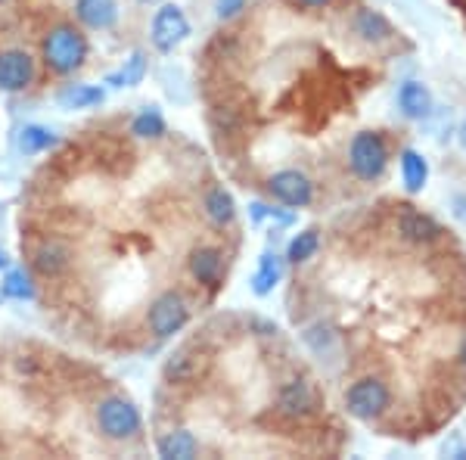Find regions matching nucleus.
Instances as JSON below:
<instances>
[{"label":"nucleus","instance_id":"nucleus-24","mask_svg":"<svg viewBox=\"0 0 466 460\" xmlns=\"http://www.w3.org/2000/svg\"><path fill=\"white\" fill-rule=\"evenodd\" d=\"M318 249H320V233L314 228H308V230L296 233V237L289 240L287 261L289 265H305V261H311L314 255H318Z\"/></svg>","mask_w":466,"mask_h":460},{"label":"nucleus","instance_id":"nucleus-8","mask_svg":"<svg viewBox=\"0 0 466 460\" xmlns=\"http://www.w3.org/2000/svg\"><path fill=\"white\" fill-rule=\"evenodd\" d=\"M35 81V59L25 50H4L0 54V90L19 94Z\"/></svg>","mask_w":466,"mask_h":460},{"label":"nucleus","instance_id":"nucleus-10","mask_svg":"<svg viewBox=\"0 0 466 460\" xmlns=\"http://www.w3.org/2000/svg\"><path fill=\"white\" fill-rule=\"evenodd\" d=\"M75 16L94 32H109L118 22V4L116 0H75Z\"/></svg>","mask_w":466,"mask_h":460},{"label":"nucleus","instance_id":"nucleus-4","mask_svg":"<svg viewBox=\"0 0 466 460\" xmlns=\"http://www.w3.org/2000/svg\"><path fill=\"white\" fill-rule=\"evenodd\" d=\"M392 404V392L377 376H364V380L351 383L349 392H345V411L355 420H377L389 411Z\"/></svg>","mask_w":466,"mask_h":460},{"label":"nucleus","instance_id":"nucleus-18","mask_svg":"<svg viewBox=\"0 0 466 460\" xmlns=\"http://www.w3.org/2000/svg\"><path fill=\"white\" fill-rule=\"evenodd\" d=\"M206 215L215 228L233 224V218H237V199H233V193L228 187H212V190L206 193Z\"/></svg>","mask_w":466,"mask_h":460},{"label":"nucleus","instance_id":"nucleus-25","mask_svg":"<svg viewBox=\"0 0 466 460\" xmlns=\"http://www.w3.org/2000/svg\"><path fill=\"white\" fill-rule=\"evenodd\" d=\"M66 265H69V252H66L63 246H56V243H44L41 249H37V255H35V268L41 271V274H47V277H54L59 274Z\"/></svg>","mask_w":466,"mask_h":460},{"label":"nucleus","instance_id":"nucleus-29","mask_svg":"<svg viewBox=\"0 0 466 460\" xmlns=\"http://www.w3.org/2000/svg\"><path fill=\"white\" fill-rule=\"evenodd\" d=\"M454 215L461 218V221H466V196H461V193L454 196Z\"/></svg>","mask_w":466,"mask_h":460},{"label":"nucleus","instance_id":"nucleus-17","mask_svg":"<svg viewBox=\"0 0 466 460\" xmlns=\"http://www.w3.org/2000/svg\"><path fill=\"white\" fill-rule=\"evenodd\" d=\"M103 100H106V90L96 87V85H66V87L56 94V103H59V107H63V109H72V112H78V109H94V107H100Z\"/></svg>","mask_w":466,"mask_h":460},{"label":"nucleus","instance_id":"nucleus-20","mask_svg":"<svg viewBox=\"0 0 466 460\" xmlns=\"http://www.w3.org/2000/svg\"><path fill=\"white\" fill-rule=\"evenodd\" d=\"M59 138L50 128L44 125H25L19 128V138H16V147L22 156H37V153H47L50 147H56Z\"/></svg>","mask_w":466,"mask_h":460},{"label":"nucleus","instance_id":"nucleus-3","mask_svg":"<svg viewBox=\"0 0 466 460\" xmlns=\"http://www.w3.org/2000/svg\"><path fill=\"white\" fill-rule=\"evenodd\" d=\"M96 426H100V433L106 435V439L125 442L140 433L144 417H140V411L134 402H127L122 395H109L96 404Z\"/></svg>","mask_w":466,"mask_h":460},{"label":"nucleus","instance_id":"nucleus-23","mask_svg":"<svg viewBox=\"0 0 466 460\" xmlns=\"http://www.w3.org/2000/svg\"><path fill=\"white\" fill-rule=\"evenodd\" d=\"M0 299H16V302H32L35 299V283L25 274V268H10L6 277L0 281Z\"/></svg>","mask_w":466,"mask_h":460},{"label":"nucleus","instance_id":"nucleus-31","mask_svg":"<svg viewBox=\"0 0 466 460\" xmlns=\"http://www.w3.org/2000/svg\"><path fill=\"white\" fill-rule=\"evenodd\" d=\"M302 6H308V10H318V6H327L329 0H299Z\"/></svg>","mask_w":466,"mask_h":460},{"label":"nucleus","instance_id":"nucleus-16","mask_svg":"<svg viewBox=\"0 0 466 460\" xmlns=\"http://www.w3.org/2000/svg\"><path fill=\"white\" fill-rule=\"evenodd\" d=\"M156 451H159V457L165 460H193L199 451V442H197V435L187 433V429H171V433H165L159 439Z\"/></svg>","mask_w":466,"mask_h":460},{"label":"nucleus","instance_id":"nucleus-11","mask_svg":"<svg viewBox=\"0 0 466 460\" xmlns=\"http://www.w3.org/2000/svg\"><path fill=\"white\" fill-rule=\"evenodd\" d=\"M398 169H401L404 190H408L410 196L426 190V184H430V162H426V156L420 153V149L404 147L401 156H398Z\"/></svg>","mask_w":466,"mask_h":460},{"label":"nucleus","instance_id":"nucleus-13","mask_svg":"<svg viewBox=\"0 0 466 460\" xmlns=\"http://www.w3.org/2000/svg\"><path fill=\"white\" fill-rule=\"evenodd\" d=\"M318 407V395H314L308 380H292L280 389V411L289 417H308Z\"/></svg>","mask_w":466,"mask_h":460},{"label":"nucleus","instance_id":"nucleus-22","mask_svg":"<svg viewBox=\"0 0 466 460\" xmlns=\"http://www.w3.org/2000/svg\"><path fill=\"white\" fill-rule=\"evenodd\" d=\"M165 131H168V125H165V116L156 107L140 109L131 122V134L140 140H159L165 138Z\"/></svg>","mask_w":466,"mask_h":460},{"label":"nucleus","instance_id":"nucleus-6","mask_svg":"<svg viewBox=\"0 0 466 460\" xmlns=\"http://www.w3.org/2000/svg\"><path fill=\"white\" fill-rule=\"evenodd\" d=\"M147 321H149V330H153L159 339H171L190 323V308H187V302L180 292L168 290L149 305Z\"/></svg>","mask_w":466,"mask_h":460},{"label":"nucleus","instance_id":"nucleus-28","mask_svg":"<svg viewBox=\"0 0 466 460\" xmlns=\"http://www.w3.org/2000/svg\"><path fill=\"white\" fill-rule=\"evenodd\" d=\"M441 455L445 457H454V460H466V442L461 433H454L451 439L441 445Z\"/></svg>","mask_w":466,"mask_h":460},{"label":"nucleus","instance_id":"nucleus-14","mask_svg":"<svg viewBox=\"0 0 466 460\" xmlns=\"http://www.w3.org/2000/svg\"><path fill=\"white\" fill-rule=\"evenodd\" d=\"M283 281V259L277 252H261V259H258V268H255V274H252V292L258 299H265L270 296V292L280 286Z\"/></svg>","mask_w":466,"mask_h":460},{"label":"nucleus","instance_id":"nucleus-21","mask_svg":"<svg viewBox=\"0 0 466 460\" xmlns=\"http://www.w3.org/2000/svg\"><path fill=\"white\" fill-rule=\"evenodd\" d=\"M355 32L364 37V41L380 44L392 37V26H389V19L377 10H360L355 16Z\"/></svg>","mask_w":466,"mask_h":460},{"label":"nucleus","instance_id":"nucleus-26","mask_svg":"<svg viewBox=\"0 0 466 460\" xmlns=\"http://www.w3.org/2000/svg\"><path fill=\"white\" fill-rule=\"evenodd\" d=\"M249 215H252V224L270 221L274 228H289V224L296 221V215H292V212H280V209L265 206V202H252V206H249Z\"/></svg>","mask_w":466,"mask_h":460},{"label":"nucleus","instance_id":"nucleus-7","mask_svg":"<svg viewBox=\"0 0 466 460\" xmlns=\"http://www.w3.org/2000/svg\"><path fill=\"white\" fill-rule=\"evenodd\" d=\"M268 190L277 202H283V206H289V209H308L314 202L311 178L296 169L274 171V175L268 178Z\"/></svg>","mask_w":466,"mask_h":460},{"label":"nucleus","instance_id":"nucleus-12","mask_svg":"<svg viewBox=\"0 0 466 460\" xmlns=\"http://www.w3.org/2000/svg\"><path fill=\"white\" fill-rule=\"evenodd\" d=\"M190 274L197 277L202 286L215 290L221 283V274H224V255L221 249L215 246H199L190 252Z\"/></svg>","mask_w":466,"mask_h":460},{"label":"nucleus","instance_id":"nucleus-5","mask_svg":"<svg viewBox=\"0 0 466 460\" xmlns=\"http://www.w3.org/2000/svg\"><path fill=\"white\" fill-rule=\"evenodd\" d=\"M187 37H190V19H187V13L177 4H162L153 16V26H149L153 47L159 54H175Z\"/></svg>","mask_w":466,"mask_h":460},{"label":"nucleus","instance_id":"nucleus-2","mask_svg":"<svg viewBox=\"0 0 466 460\" xmlns=\"http://www.w3.org/2000/svg\"><path fill=\"white\" fill-rule=\"evenodd\" d=\"M349 169L358 180H380L389 169V147L380 131H358L349 143Z\"/></svg>","mask_w":466,"mask_h":460},{"label":"nucleus","instance_id":"nucleus-15","mask_svg":"<svg viewBox=\"0 0 466 460\" xmlns=\"http://www.w3.org/2000/svg\"><path fill=\"white\" fill-rule=\"evenodd\" d=\"M398 230H401L404 240H410V243H432V240H439V221L423 212H413V209H408V212H401V218H398Z\"/></svg>","mask_w":466,"mask_h":460},{"label":"nucleus","instance_id":"nucleus-19","mask_svg":"<svg viewBox=\"0 0 466 460\" xmlns=\"http://www.w3.org/2000/svg\"><path fill=\"white\" fill-rule=\"evenodd\" d=\"M147 72H149L147 54L134 50V54L122 63V69H116V72L106 75V85L109 87H137V85H144Z\"/></svg>","mask_w":466,"mask_h":460},{"label":"nucleus","instance_id":"nucleus-33","mask_svg":"<svg viewBox=\"0 0 466 460\" xmlns=\"http://www.w3.org/2000/svg\"><path fill=\"white\" fill-rule=\"evenodd\" d=\"M137 4H147L149 6V4H159V0H137Z\"/></svg>","mask_w":466,"mask_h":460},{"label":"nucleus","instance_id":"nucleus-32","mask_svg":"<svg viewBox=\"0 0 466 460\" xmlns=\"http://www.w3.org/2000/svg\"><path fill=\"white\" fill-rule=\"evenodd\" d=\"M4 268H6V252L0 249V271H4Z\"/></svg>","mask_w":466,"mask_h":460},{"label":"nucleus","instance_id":"nucleus-9","mask_svg":"<svg viewBox=\"0 0 466 460\" xmlns=\"http://www.w3.org/2000/svg\"><path fill=\"white\" fill-rule=\"evenodd\" d=\"M432 107H435L432 90L426 87L423 81L410 78L398 87V109H401V116L410 118V122H423V118H430Z\"/></svg>","mask_w":466,"mask_h":460},{"label":"nucleus","instance_id":"nucleus-27","mask_svg":"<svg viewBox=\"0 0 466 460\" xmlns=\"http://www.w3.org/2000/svg\"><path fill=\"white\" fill-rule=\"evenodd\" d=\"M246 10V0H218L215 4V16L218 22H230Z\"/></svg>","mask_w":466,"mask_h":460},{"label":"nucleus","instance_id":"nucleus-1","mask_svg":"<svg viewBox=\"0 0 466 460\" xmlns=\"http://www.w3.org/2000/svg\"><path fill=\"white\" fill-rule=\"evenodd\" d=\"M41 56H44V66H47L50 72L72 75L75 69L85 66L87 41L75 26H56V28H50L47 37H44Z\"/></svg>","mask_w":466,"mask_h":460},{"label":"nucleus","instance_id":"nucleus-30","mask_svg":"<svg viewBox=\"0 0 466 460\" xmlns=\"http://www.w3.org/2000/svg\"><path fill=\"white\" fill-rule=\"evenodd\" d=\"M457 143H461L463 156H466V116L461 118V128H457Z\"/></svg>","mask_w":466,"mask_h":460}]
</instances>
